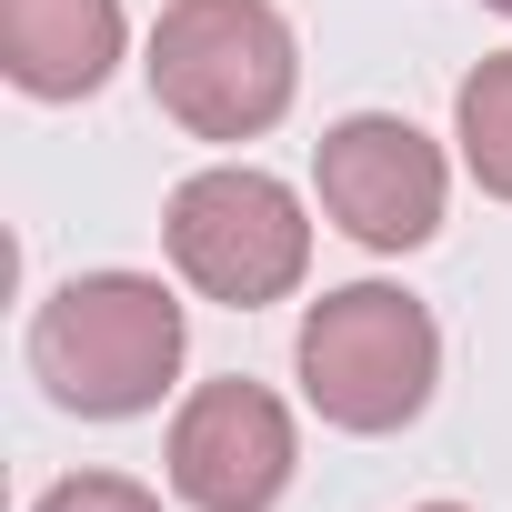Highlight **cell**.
Returning a JSON list of instances; mask_svg holds the SVG:
<instances>
[{
  "mask_svg": "<svg viewBox=\"0 0 512 512\" xmlns=\"http://www.w3.org/2000/svg\"><path fill=\"white\" fill-rule=\"evenodd\" d=\"M31 372L61 412H151L181 372V302L151 272H81L31 312Z\"/></svg>",
  "mask_w": 512,
  "mask_h": 512,
  "instance_id": "6da1fadb",
  "label": "cell"
},
{
  "mask_svg": "<svg viewBox=\"0 0 512 512\" xmlns=\"http://www.w3.org/2000/svg\"><path fill=\"white\" fill-rule=\"evenodd\" d=\"M292 21L272 0H171L151 21V101L191 141H251L292 111Z\"/></svg>",
  "mask_w": 512,
  "mask_h": 512,
  "instance_id": "7a4b0ae2",
  "label": "cell"
},
{
  "mask_svg": "<svg viewBox=\"0 0 512 512\" xmlns=\"http://www.w3.org/2000/svg\"><path fill=\"white\" fill-rule=\"evenodd\" d=\"M432 372H442V332L392 282L322 292L312 322H302V392L342 432H402L432 402Z\"/></svg>",
  "mask_w": 512,
  "mask_h": 512,
  "instance_id": "3957f363",
  "label": "cell"
},
{
  "mask_svg": "<svg viewBox=\"0 0 512 512\" xmlns=\"http://www.w3.org/2000/svg\"><path fill=\"white\" fill-rule=\"evenodd\" d=\"M161 231H171L181 282H191V292H211V302H231V312L282 302V292L302 282V262H312V221H302L292 181L251 171V161L191 171V181L171 191Z\"/></svg>",
  "mask_w": 512,
  "mask_h": 512,
  "instance_id": "277c9868",
  "label": "cell"
},
{
  "mask_svg": "<svg viewBox=\"0 0 512 512\" xmlns=\"http://www.w3.org/2000/svg\"><path fill=\"white\" fill-rule=\"evenodd\" d=\"M312 181H322V211L362 251H422L442 231V151L392 111L332 121L322 151H312Z\"/></svg>",
  "mask_w": 512,
  "mask_h": 512,
  "instance_id": "5b68a950",
  "label": "cell"
},
{
  "mask_svg": "<svg viewBox=\"0 0 512 512\" xmlns=\"http://www.w3.org/2000/svg\"><path fill=\"white\" fill-rule=\"evenodd\" d=\"M292 482V412L262 382H201L171 422V492L191 512H272Z\"/></svg>",
  "mask_w": 512,
  "mask_h": 512,
  "instance_id": "8992f818",
  "label": "cell"
},
{
  "mask_svg": "<svg viewBox=\"0 0 512 512\" xmlns=\"http://www.w3.org/2000/svg\"><path fill=\"white\" fill-rule=\"evenodd\" d=\"M0 61L31 101H81L121 61V0H0Z\"/></svg>",
  "mask_w": 512,
  "mask_h": 512,
  "instance_id": "52a82bcc",
  "label": "cell"
},
{
  "mask_svg": "<svg viewBox=\"0 0 512 512\" xmlns=\"http://www.w3.org/2000/svg\"><path fill=\"white\" fill-rule=\"evenodd\" d=\"M452 131H462V161H472V181H482L492 201H512V51H492V61L462 81V101H452Z\"/></svg>",
  "mask_w": 512,
  "mask_h": 512,
  "instance_id": "ba28073f",
  "label": "cell"
},
{
  "mask_svg": "<svg viewBox=\"0 0 512 512\" xmlns=\"http://www.w3.org/2000/svg\"><path fill=\"white\" fill-rule=\"evenodd\" d=\"M31 512H161L141 482H121V472H71V482H51Z\"/></svg>",
  "mask_w": 512,
  "mask_h": 512,
  "instance_id": "9c48e42d",
  "label": "cell"
},
{
  "mask_svg": "<svg viewBox=\"0 0 512 512\" xmlns=\"http://www.w3.org/2000/svg\"><path fill=\"white\" fill-rule=\"evenodd\" d=\"M422 512H462V502H422Z\"/></svg>",
  "mask_w": 512,
  "mask_h": 512,
  "instance_id": "30bf717a",
  "label": "cell"
},
{
  "mask_svg": "<svg viewBox=\"0 0 512 512\" xmlns=\"http://www.w3.org/2000/svg\"><path fill=\"white\" fill-rule=\"evenodd\" d=\"M492 11H512V0H492Z\"/></svg>",
  "mask_w": 512,
  "mask_h": 512,
  "instance_id": "8fae6325",
  "label": "cell"
}]
</instances>
